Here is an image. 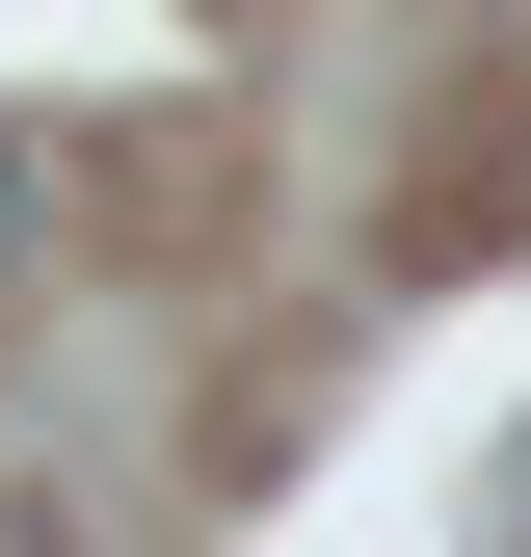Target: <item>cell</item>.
Wrapping results in <instances>:
<instances>
[{
    "label": "cell",
    "instance_id": "6da1fadb",
    "mask_svg": "<svg viewBox=\"0 0 531 557\" xmlns=\"http://www.w3.org/2000/svg\"><path fill=\"white\" fill-rule=\"evenodd\" d=\"M0 265H27V133H0Z\"/></svg>",
    "mask_w": 531,
    "mask_h": 557
}]
</instances>
